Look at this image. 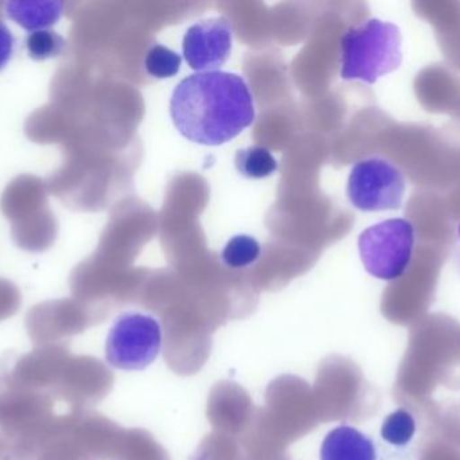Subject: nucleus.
<instances>
[{"mask_svg":"<svg viewBox=\"0 0 460 460\" xmlns=\"http://www.w3.org/2000/svg\"><path fill=\"white\" fill-rule=\"evenodd\" d=\"M170 115L186 140L220 146L253 123V96L245 80L235 73H194L175 86Z\"/></svg>","mask_w":460,"mask_h":460,"instance_id":"f257e3e1","label":"nucleus"},{"mask_svg":"<svg viewBox=\"0 0 460 460\" xmlns=\"http://www.w3.org/2000/svg\"><path fill=\"white\" fill-rule=\"evenodd\" d=\"M402 62V32L396 24L369 19L351 27L341 41V76L375 84Z\"/></svg>","mask_w":460,"mask_h":460,"instance_id":"f03ea898","label":"nucleus"},{"mask_svg":"<svg viewBox=\"0 0 460 460\" xmlns=\"http://www.w3.org/2000/svg\"><path fill=\"white\" fill-rule=\"evenodd\" d=\"M415 229L405 219H389L365 230L358 239L359 256L373 277L394 281L404 275L412 259Z\"/></svg>","mask_w":460,"mask_h":460,"instance_id":"7ed1b4c3","label":"nucleus"},{"mask_svg":"<svg viewBox=\"0 0 460 460\" xmlns=\"http://www.w3.org/2000/svg\"><path fill=\"white\" fill-rule=\"evenodd\" d=\"M164 345L162 327L145 313L127 312L116 319L105 343V358L111 366L124 372L147 369Z\"/></svg>","mask_w":460,"mask_h":460,"instance_id":"20e7f679","label":"nucleus"},{"mask_svg":"<svg viewBox=\"0 0 460 460\" xmlns=\"http://www.w3.org/2000/svg\"><path fill=\"white\" fill-rule=\"evenodd\" d=\"M404 175L384 158L357 162L348 181V196L357 210L364 212L397 210L404 202Z\"/></svg>","mask_w":460,"mask_h":460,"instance_id":"39448f33","label":"nucleus"},{"mask_svg":"<svg viewBox=\"0 0 460 460\" xmlns=\"http://www.w3.org/2000/svg\"><path fill=\"white\" fill-rule=\"evenodd\" d=\"M233 27L226 16L205 19L189 27L183 37V57L197 72H213L232 53Z\"/></svg>","mask_w":460,"mask_h":460,"instance_id":"423d86ee","label":"nucleus"},{"mask_svg":"<svg viewBox=\"0 0 460 460\" xmlns=\"http://www.w3.org/2000/svg\"><path fill=\"white\" fill-rule=\"evenodd\" d=\"M321 460H377L375 443L350 426H340L324 437Z\"/></svg>","mask_w":460,"mask_h":460,"instance_id":"0eeeda50","label":"nucleus"},{"mask_svg":"<svg viewBox=\"0 0 460 460\" xmlns=\"http://www.w3.org/2000/svg\"><path fill=\"white\" fill-rule=\"evenodd\" d=\"M64 5L57 0H15L5 3V13L30 32L48 30L61 18Z\"/></svg>","mask_w":460,"mask_h":460,"instance_id":"6e6552de","label":"nucleus"},{"mask_svg":"<svg viewBox=\"0 0 460 460\" xmlns=\"http://www.w3.org/2000/svg\"><path fill=\"white\" fill-rule=\"evenodd\" d=\"M234 165L238 173L246 178H265L273 175L278 169V161L268 149L261 146L238 150L235 154Z\"/></svg>","mask_w":460,"mask_h":460,"instance_id":"1a4fd4ad","label":"nucleus"},{"mask_svg":"<svg viewBox=\"0 0 460 460\" xmlns=\"http://www.w3.org/2000/svg\"><path fill=\"white\" fill-rule=\"evenodd\" d=\"M261 253L259 242L249 235H235L224 248L221 259L232 269H241L254 264Z\"/></svg>","mask_w":460,"mask_h":460,"instance_id":"9d476101","label":"nucleus"},{"mask_svg":"<svg viewBox=\"0 0 460 460\" xmlns=\"http://www.w3.org/2000/svg\"><path fill=\"white\" fill-rule=\"evenodd\" d=\"M416 421L408 410H397L384 420L381 437L394 447H404L415 437Z\"/></svg>","mask_w":460,"mask_h":460,"instance_id":"9b49d317","label":"nucleus"},{"mask_svg":"<svg viewBox=\"0 0 460 460\" xmlns=\"http://www.w3.org/2000/svg\"><path fill=\"white\" fill-rule=\"evenodd\" d=\"M182 57L164 45H154L145 59L148 75L156 78L174 77L180 73Z\"/></svg>","mask_w":460,"mask_h":460,"instance_id":"f8f14e48","label":"nucleus"},{"mask_svg":"<svg viewBox=\"0 0 460 460\" xmlns=\"http://www.w3.org/2000/svg\"><path fill=\"white\" fill-rule=\"evenodd\" d=\"M26 49L32 59L43 61L59 56L64 51L65 40L51 30H38L27 35Z\"/></svg>","mask_w":460,"mask_h":460,"instance_id":"ddd939ff","label":"nucleus"},{"mask_svg":"<svg viewBox=\"0 0 460 460\" xmlns=\"http://www.w3.org/2000/svg\"><path fill=\"white\" fill-rule=\"evenodd\" d=\"M15 46V38L7 26L0 21V70L10 61Z\"/></svg>","mask_w":460,"mask_h":460,"instance_id":"4468645a","label":"nucleus"},{"mask_svg":"<svg viewBox=\"0 0 460 460\" xmlns=\"http://www.w3.org/2000/svg\"><path fill=\"white\" fill-rule=\"evenodd\" d=\"M458 237H459V240H460V224H459V227H458Z\"/></svg>","mask_w":460,"mask_h":460,"instance_id":"2eb2a0df","label":"nucleus"}]
</instances>
